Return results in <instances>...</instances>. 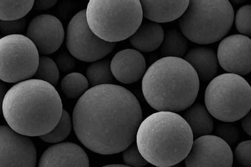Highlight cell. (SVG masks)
Masks as SVG:
<instances>
[{"mask_svg":"<svg viewBox=\"0 0 251 167\" xmlns=\"http://www.w3.org/2000/svg\"><path fill=\"white\" fill-rule=\"evenodd\" d=\"M39 53L26 36L14 34L0 39V80L19 83L30 79L39 63Z\"/></svg>","mask_w":251,"mask_h":167,"instance_id":"8","label":"cell"},{"mask_svg":"<svg viewBox=\"0 0 251 167\" xmlns=\"http://www.w3.org/2000/svg\"><path fill=\"white\" fill-rule=\"evenodd\" d=\"M110 63L108 60L99 61L92 63L87 67L86 75L91 85L94 87L112 84L114 76L111 70Z\"/></svg>","mask_w":251,"mask_h":167,"instance_id":"22","label":"cell"},{"mask_svg":"<svg viewBox=\"0 0 251 167\" xmlns=\"http://www.w3.org/2000/svg\"><path fill=\"white\" fill-rule=\"evenodd\" d=\"M251 54L250 38L235 34L222 40L218 46L217 57L225 71L241 76L251 72Z\"/></svg>","mask_w":251,"mask_h":167,"instance_id":"12","label":"cell"},{"mask_svg":"<svg viewBox=\"0 0 251 167\" xmlns=\"http://www.w3.org/2000/svg\"><path fill=\"white\" fill-rule=\"evenodd\" d=\"M184 60L192 66L199 80L203 82L212 80L217 73V57L215 52L210 48L195 47L186 54Z\"/></svg>","mask_w":251,"mask_h":167,"instance_id":"17","label":"cell"},{"mask_svg":"<svg viewBox=\"0 0 251 167\" xmlns=\"http://www.w3.org/2000/svg\"><path fill=\"white\" fill-rule=\"evenodd\" d=\"M188 48V42L183 35L175 29L167 31L164 36L161 54L164 57H182Z\"/></svg>","mask_w":251,"mask_h":167,"instance_id":"20","label":"cell"},{"mask_svg":"<svg viewBox=\"0 0 251 167\" xmlns=\"http://www.w3.org/2000/svg\"><path fill=\"white\" fill-rule=\"evenodd\" d=\"M233 21V9L227 0H191L179 19V26L188 40L206 44L224 38Z\"/></svg>","mask_w":251,"mask_h":167,"instance_id":"6","label":"cell"},{"mask_svg":"<svg viewBox=\"0 0 251 167\" xmlns=\"http://www.w3.org/2000/svg\"><path fill=\"white\" fill-rule=\"evenodd\" d=\"M38 167H89V162L80 146L65 142L48 148L40 159Z\"/></svg>","mask_w":251,"mask_h":167,"instance_id":"14","label":"cell"},{"mask_svg":"<svg viewBox=\"0 0 251 167\" xmlns=\"http://www.w3.org/2000/svg\"><path fill=\"white\" fill-rule=\"evenodd\" d=\"M164 31L158 23L150 21L141 24L129 41L137 50L149 52L158 48L164 38Z\"/></svg>","mask_w":251,"mask_h":167,"instance_id":"18","label":"cell"},{"mask_svg":"<svg viewBox=\"0 0 251 167\" xmlns=\"http://www.w3.org/2000/svg\"><path fill=\"white\" fill-rule=\"evenodd\" d=\"M245 0H231L232 2H233L234 3H236V4H239V3H243V2H244Z\"/></svg>","mask_w":251,"mask_h":167,"instance_id":"37","label":"cell"},{"mask_svg":"<svg viewBox=\"0 0 251 167\" xmlns=\"http://www.w3.org/2000/svg\"><path fill=\"white\" fill-rule=\"evenodd\" d=\"M36 150L32 141L0 125V167H35Z\"/></svg>","mask_w":251,"mask_h":167,"instance_id":"11","label":"cell"},{"mask_svg":"<svg viewBox=\"0 0 251 167\" xmlns=\"http://www.w3.org/2000/svg\"><path fill=\"white\" fill-rule=\"evenodd\" d=\"M65 42L73 56L86 62H95L103 58L116 44V42L100 39L92 31L87 23L86 9L78 12L70 21Z\"/></svg>","mask_w":251,"mask_h":167,"instance_id":"9","label":"cell"},{"mask_svg":"<svg viewBox=\"0 0 251 167\" xmlns=\"http://www.w3.org/2000/svg\"><path fill=\"white\" fill-rule=\"evenodd\" d=\"M2 108L9 126L26 136L50 132L58 123L63 110L54 86L33 79L18 83L7 91Z\"/></svg>","mask_w":251,"mask_h":167,"instance_id":"2","label":"cell"},{"mask_svg":"<svg viewBox=\"0 0 251 167\" xmlns=\"http://www.w3.org/2000/svg\"><path fill=\"white\" fill-rule=\"evenodd\" d=\"M7 92V87L4 82L0 80V116L2 113V102Z\"/></svg>","mask_w":251,"mask_h":167,"instance_id":"34","label":"cell"},{"mask_svg":"<svg viewBox=\"0 0 251 167\" xmlns=\"http://www.w3.org/2000/svg\"><path fill=\"white\" fill-rule=\"evenodd\" d=\"M136 145L143 158L156 167L179 163L189 152L194 141L191 129L182 117L158 111L141 123Z\"/></svg>","mask_w":251,"mask_h":167,"instance_id":"4","label":"cell"},{"mask_svg":"<svg viewBox=\"0 0 251 167\" xmlns=\"http://www.w3.org/2000/svg\"><path fill=\"white\" fill-rule=\"evenodd\" d=\"M200 86L197 74L184 59L163 57L146 71L142 82L144 96L158 111L177 112L195 102Z\"/></svg>","mask_w":251,"mask_h":167,"instance_id":"3","label":"cell"},{"mask_svg":"<svg viewBox=\"0 0 251 167\" xmlns=\"http://www.w3.org/2000/svg\"><path fill=\"white\" fill-rule=\"evenodd\" d=\"M110 68L114 77L124 84H131L145 74V59L138 51L126 49L118 52L113 58Z\"/></svg>","mask_w":251,"mask_h":167,"instance_id":"15","label":"cell"},{"mask_svg":"<svg viewBox=\"0 0 251 167\" xmlns=\"http://www.w3.org/2000/svg\"><path fill=\"white\" fill-rule=\"evenodd\" d=\"M72 128V123L68 113L63 109L61 118L54 128L48 133L40 136L43 141L55 143L62 141L69 135Z\"/></svg>","mask_w":251,"mask_h":167,"instance_id":"25","label":"cell"},{"mask_svg":"<svg viewBox=\"0 0 251 167\" xmlns=\"http://www.w3.org/2000/svg\"><path fill=\"white\" fill-rule=\"evenodd\" d=\"M143 16L151 21L164 23L180 17L186 10L188 0H140Z\"/></svg>","mask_w":251,"mask_h":167,"instance_id":"16","label":"cell"},{"mask_svg":"<svg viewBox=\"0 0 251 167\" xmlns=\"http://www.w3.org/2000/svg\"><path fill=\"white\" fill-rule=\"evenodd\" d=\"M26 35L34 44L38 53L48 55L54 53L60 47L64 38V31L56 17L42 14L30 21Z\"/></svg>","mask_w":251,"mask_h":167,"instance_id":"13","label":"cell"},{"mask_svg":"<svg viewBox=\"0 0 251 167\" xmlns=\"http://www.w3.org/2000/svg\"><path fill=\"white\" fill-rule=\"evenodd\" d=\"M57 0H34V8L37 10L42 11L50 8L56 3Z\"/></svg>","mask_w":251,"mask_h":167,"instance_id":"32","label":"cell"},{"mask_svg":"<svg viewBox=\"0 0 251 167\" xmlns=\"http://www.w3.org/2000/svg\"><path fill=\"white\" fill-rule=\"evenodd\" d=\"M102 167H131L126 165H120V164H113V165H108L103 166Z\"/></svg>","mask_w":251,"mask_h":167,"instance_id":"35","label":"cell"},{"mask_svg":"<svg viewBox=\"0 0 251 167\" xmlns=\"http://www.w3.org/2000/svg\"><path fill=\"white\" fill-rule=\"evenodd\" d=\"M251 141H245L238 144L235 150V158L241 167H251Z\"/></svg>","mask_w":251,"mask_h":167,"instance_id":"29","label":"cell"},{"mask_svg":"<svg viewBox=\"0 0 251 167\" xmlns=\"http://www.w3.org/2000/svg\"><path fill=\"white\" fill-rule=\"evenodd\" d=\"M89 83L87 78L79 73L74 72L65 76L61 83L64 94L69 98L76 99L87 90Z\"/></svg>","mask_w":251,"mask_h":167,"instance_id":"23","label":"cell"},{"mask_svg":"<svg viewBox=\"0 0 251 167\" xmlns=\"http://www.w3.org/2000/svg\"><path fill=\"white\" fill-rule=\"evenodd\" d=\"M142 120L136 97L113 84L88 89L77 101L72 116L74 130L80 142L104 155L119 153L130 146Z\"/></svg>","mask_w":251,"mask_h":167,"instance_id":"1","label":"cell"},{"mask_svg":"<svg viewBox=\"0 0 251 167\" xmlns=\"http://www.w3.org/2000/svg\"><path fill=\"white\" fill-rule=\"evenodd\" d=\"M34 2V0H0V20L14 21L25 17Z\"/></svg>","mask_w":251,"mask_h":167,"instance_id":"21","label":"cell"},{"mask_svg":"<svg viewBox=\"0 0 251 167\" xmlns=\"http://www.w3.org/2000/svg\"><path fill=\"white\" fill-rule=\"evenodd\" d=\"M251 115L250 111L242 118L241 125L247 134L251 135Z\"/></svg>","mask_w":251,"mask_h":167,"instance_id":"33","label":"cell"},{"mask_svg":"<svg viewBox=\"0 0 251 167\" xmlns=\"http://www.w3.org/2000/svg\"><path fill=\"white\" fill-rule=\"evenodd\" d=\"M217 136L223 140L229 146L234 145L239 139L238 129L233 125L227 123L219 124L216 130Z\"/></svg>","mask_w":251,"mask_h":167,"instance_id":"27","label":"cell"},{"mask_svg":"<svg viewBox=\"0 0 251 167\" xmlns=\"http://www.w3.org/2000/svg\"><path fill=\"white\" fill-rule=\"evenodd\" d=\"M26 19L23 17L14 21H1L0 20V31L4 35L18 34L25 28Z\"/></svg>","mask_w":251,"mask_h":167,"instance_id":"30","label":"cell"},{"mask_svg":"<svg viewBox=\"0 0 251 167\" xmlns=\"http://www.w3.org/2000/svg\"><path fill=\"white\" fill-rule=\"evenodd\" d=\"M123 157L125 164L131 167H143L148 164L140 153L136 144L131 145L124 150Z\"/></svg>","mask_w":251,"mask_h":167,"instance_id":"28","label":"cell"},{"mask_svg":"<svg viewBox=\"0 0 251 167\" xmlns=\"http://www.w3.org/2000/svg\"><path fill=\"white\" fill-rule=\"evenodd\" d=\"M186 167H232L233 153L229 146L214 135H205L193 141L184 159Z\"/></svg>","mask_w":251,"mask_h":167,"instance_id":"10","label":"cell"},{"mask_svg":"<svg viewBox=\"0 0 251 167\" xmlns=\"http://www.w3.org/2000/svg\"><path fill=\"white\" fill-rule=\"evenodd\" d=\"M204 102L206 109L216 119L235 122L250 110L251 88L242 76L232 73L221 74L207 85Z\"/></svg>","mask_w":251,"mask_h":167,"instance_id":"7","label":"cell"},{"mask_svg":"<svg viewBox=\"0 0 251 167\" xmlns=\"http://www.w3.org/2000/svg\"><path fill=\"white\" fill-rule=\"evenodd\" d=\"M251 5H246L240 8L235 17L236 27L241 34L246 36H251Z\"/></svg>","mask_w":251,"mask_h":167,"instance_id":"26","label":"cell"},{"mask_svg":"<svg viewBox=\"0 0 251 167\" xmlns=\"http://www.w3.org/2000/svg\"><path fill=\"white\" fill-rule=\"evenodd\" d=\"M32 78L46 82L55 86L59 78V69L52 59L46 56H41L37 70Z\"/></svg>","mask_w":251,"mask_h":167,"instance_id":"24","label":"cell"},{"mask_svg":"<svg viewBox=\"0 0 251 167\" xmlns=\"http://www.w3.org/2000/svg\"></svg>","mask_w":251,"mask_h":167,"instance_id":"38","label":"cell"},{"mask_svg":"<svg viewBox=\"0 0 251 167\" xmlns=\"http://www.w3.org/2000/svg\"><path fill=\"white\" fill-rule=\"evenodd\" d=\"M183 118L189 125L193 139L209 135L213 130V119L202 104H197L190 106L184 114Z\"/></svg>","mask_w":251,"mask_h":167,"instance_id":"19","label":"cell"},{"mask_svg":"<svg viewBox=\"0 0 251 167\" xmlns=\"http://www.w3.org/2000/svg\"><path fill=\"white\" fill-rule=\"evenodd\" d=\"M184 167L182 165H180L179 163L175 164L173 166H169V167Z\"/></svg>","mask_w":251,"mask_h":167,"instance_id":"36","label":"cell"},{"mask_svg":"<svg viewBox=\"0 0 251 167\" xmlns=\"http://www.w3.org/2000/svg\"><path fill=\"white\" fill-rule=\"evenodd\" d=\"M86 16L96 36L106 42H116L133 34L143 16L139 0H90Z\"/></svg>","mask_w":251,"mask_h":167,"instance_id":"5","label":"cell"},{"mask_svg":"<svg viewBox=\"0 0 251 167\" xmlns=\"http://www.w3.org/2000/svg\"><path fill=\"white\" fill-rule=\"evenodd\" d=\"M56 64L62 72H66L72 70L75 65V60L68 54L62 52L55 58Z\"/></svg>","mask_w":251,"mask_h":167,"instance_id":"31","label":"cell"}]
</instances>
